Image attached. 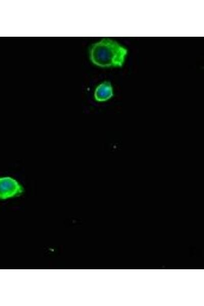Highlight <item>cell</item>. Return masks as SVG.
Segmentation results:
<instances>
[{"label":"cell","instance_id":"1","mask_svg":"<svg viewBox=\"0 0 204 306\" xmlns=\"http://www.w3.org/2000/svg\"><path fill=\"white\" fill-rule=\"evenodd\" d=\"M128 49L109 38H103L90 46L89 57L91 62L100 67H120L125 61Z\"/></svg>","mask_w":204,"mask_h":306},{"label":"cell","instance_id":"2","mask_svg":"<svg viewBox=\"0 0 204 306\" xmlns=\"http://www.w3.org/2000/svg\"><path fill=\"white\" fill-rule=\"evenodd\" d=\"M23 191V187L16 180L10 176L0 177V199L19 196Z\"/></svg>","mask_w":204,"mask_h":306},{"label":"cell","instance_id":"3","mask_svg":"<svg viewBox=\"0 0 204 306\" xmlns=\"http://www.w3.org/2000/svg\"><path fill=\"white\" fill-rule=\"evenodd\" d=\"M113 96V90L111 83L104 81L99 84L95 88L94 97L96 101L103 102L107 101Z\"/></svg>","mask_w":204,"mask_h":306}]
</instances>
